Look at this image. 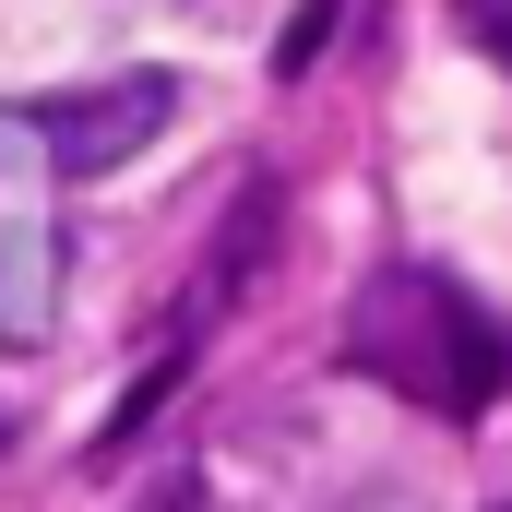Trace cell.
I'll use <instances>...</instances> for the list:
<instances>
[{
  "label": "cell",
  "mask_w": 512,
  "mask_h": 512,
  "mask_svg": "<svg viewBox=\"0 0 512 512\" xmlns=\"http://www.w3.org/2000/svg\"><path fill=\"white\" fill-rule=\"evenodd\" d=\"M60 334V227H0V346H48Z\"/></svg>",
  "instance_id": "cell-3"
},
{
  "label": "cell",
  "mask_w": 512,
  "mask_h": 512,
  "mask_svg": "<svg viewBox=\"0 0 512 512\" xmlns=\"http://www.w3.org/2000/svg\"><path fill=\"white\" fill-rule=\"evenodd\" d=\"M167 120H179V84H167V72H120V84L48 96L36 120H0V155H24V143H36L60 179H108V167H131Z\"/></svg>",
  "instance_id": "cell-2"
},
{
  "label": "cell",
  "mask_w": 512,
  "mask_h": 512,
  "mask_svg": "<svg viewBox=\"0 0 512 512\" xmlns=\"http://www.w3.org/2000/svg\"><path fill=\"white\" fill-rule=\"evenodd\" d=\"M334 512H429V501H417V489H346Z\"/></svg>",
  "instance_id": "cell-6"
},
{
  "label": "cell",
  "mask_w": 512,
  "mask_h": 512,
  "mask_svg": "<svg viewBox=\"0 0 512 512\" xmlns=\"http://www.w3.org/2000/svg\"><path fill=\"white\" fill-rule=\"evenodd\" d=\"M453 12H465V36H489V48L512 60V0H453Z\"/></svg>",
  "instance_id": "cell-5"
},
{
  "label": "cell",
  "mask_w": 512,
  "mask_h": 512,
  "mask_svg": "<svg viewBox=\"0 0 512 512\" xmlns=\"http://www.w3.org/2000/svg\"><path fill=\"white\" fill-rule=\"evenodd\" d=\"M334 12H346V0H310V12H298V36H274V72H310V60H322V36H334Z\"/></svg>",
  "instance_id": "cell-4"
},
{
  "label": "cell",
  "mask_w": 512,
  "mask_h": 512,
  "mask_svg": "<svg viewBox=\"0 0 512 512\" xmlns=\"http://www.w3.org/2000/svg\"><path fill=\"white\" fill-rule=\"evenodd\" d=\"M346 358L393 382L405 405H429V417H489L512 393V334L453 286V274H429V262H393L358 286V310H346Z\"/></svg>",
  "instance_id": "cell-1"
}]
</instances>
